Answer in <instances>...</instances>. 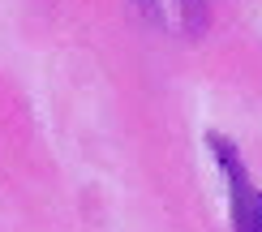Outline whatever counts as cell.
Masks as SVG:
<instances>
[{"label": "cell", "mask_w": 262, "mask_h": 232, "mask_svg": "<svg viewBox=\"0 0 262 232\" xmlns=\"http://www.w3.org/2000/svg\"><path fill=\"white\" fill-rule=\"evenodd\" d=\"M206 142H211V151L220 155V163H224V172H228V185H232V219H236V232H262L258 194H254V185H249V176H245V163H241V155H236V146L228 138H220V134H211Z\"/></svg>", "instance_id": "6da1fadb"}]
</instances>
